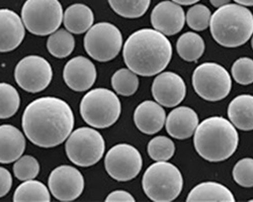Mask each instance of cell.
Wrapping results in <instances>:
<instances>
[{"label":"cell","instance_id":"cell-1","mask_svg":"<svg viewBox=\"0 0 253 202\" xmlns=\"http://www.w3.org/2000/svg\"><path fill=\"white\" fill-rule=\"evenodd\" d=\"M75 124L74 114L66 101L45 96L31 102L25 109L22 126L30 141L40 148H54L67 139Z\"/></svg>","mask_w":253,"mask_h":202},{"label":"cell","instance_id":"cell-2","mask_svg":"<svg viewBox=\"0 0 253 202\" xmlns=\"http://www.w3.org/2000/svg\"><path fill=\"white\" fill-rule=\"evenodd\" d=\"M123 57L126 67L135 74L151 77L161 73L170 63L172 46L160 32L142 29L126 38Z\"/></svg>","mask_w":253,"mask_h":202},{"label":"cell","instance_id":"cell-3","mask_svg":"<svg viewBox=\"0 0 253 202\" xmlns=\"http://www.w3.org/2000/svg\"><path fill=\"white\" fill-rule=\"evenodd\" d=\"M194 135L198 154L213 163L229 159L238 148L239 135L235 127L222 116L206 118L199 124Z\"/></svg>","mask_w":253,"mask_h":202},{"label":"cell","instance_id":"cell-4","mask_svg":"<svg viewBox=\"0 0 253 202\" xmlns=\"http://www.w3.org/2000/svg\"><path fill=\"white\" fill-rule=\"evenodd\" d=\"M214 39L226 48L246 44L253 34V14L243 5L226 4L219 7L210 20Z\"/></svg>","mask_w":253,"mask_h":202},{"label":"cell","instance_id":"cell-5","mask_svg":"<svg viewBox=\"0 0 253 202\" xmlns=\"http://www.w3.org/2000/svg\"><path fill=\"white\" fill-rule=\"evenodd\" d=\"M145 194L155 202H170L181 193L183 178L176 166L167 161L156 162L143 175Z\"/></svg>","mask_w":253,"mask_h":202},{"label":"cell","instance_id":"cell-6","mask_svg":"<svg viewBox=\"0 0 253 202\" xmlns=\"http://www.w3.org/2000/svg\"><path fill=\"white\" fill-rule=\"evenodd\" d=\"M122 112L119 97L107 88H95L83 96L80 114L85 123L95 129L114 126Z\"/></svg>","mask_w":253,"mask_h":202},{"label":"cell","instance_id":"cell-7","mask_svg":"<svg viewBox=\"0 0 253 202\" xmlns=\"http://www.w3.org/2000/svg\"><path fill=\"white\" fill-rule=\"evenodd\" d=\"M22 20L31 34L49 35L60 28L63 8L59 0H27L22 8Z\"/></svg>","mask_w":253,"mask_h":202},{"label":"cell","instance_id":"cell-8","mask_svg":"<svg viewBox=\"0 0 253 202\" xmlns=\"http://www.w3.org/2000/svg\"><path fill=\"white\" fill-rule=\"evenodd\" d=\"M65 150L68 159L74 165L90 167L103 157L105 141L94 129L79 128L67 137Z\"/></svg>","mask_w":253,"mask_h":202},{"label":"cell","instance_id":"cell-9","mask_svg":"<svg viewBox=\"0 0 253 202\" xmlns=\"http://www.w3.org/2000/svg\"><path fill=\"white\" fill-rule=\"evenodd\" d=\"M192 82L196 93L211 102L226 98L232 88L228 71L217 63H204L198 66L193 73Z\"/></svg>","mask_w":253,"mask_h":202},{"label":"cell","instance_id":"cell-10","mask_svg":"<svg viewBox=\"0 0 253 202\" xmlns=\"http://www.w3.org/2000/svg\"><path fill=\"white\" fill-rule=\"evenodd\" d=\"M123 34L110 23H98L92 26L84 36V49L98 62H110L121 52Z\"/></svg>","mask_w":253,"mask_h":202},{"label":"cell","instance_id":"cell-11","mask_svg":"<svg viewBox=\"0 0 253 202\" xmlns=\"http://www.w3.org/2000/svg\"><path fill=\"white\" fill-rule=\"evenodd\" d=\"M53 70L48 61L41 56H28L22 59L14 69L17 85L30 93L45 90L51 83Z\"/></svg>","mask_w":253,"mask_h":202},{"label":"cell","instance_id":"cell-12","mask_svg":"<svg viewBox=\"0 0 253 202\" xmlns=\"http://www.w3.org/2000/svg\"><path fill=\"white\" fill-rule=\"evenodd\" d=\"M141 153L129 144H119L105 155L104 167L115 180L126 182L136 178L142 170Z\"/></svg>","mask_w":253,"mask_h":202},{"label":"cell","instance_id":"cell-13","mask_svg":"<svg viewBox=\"0 0 253 202\" xmlns=\"http://www.w3.org/2000/svg\"><path fill=\"white\" fill-rule=\"evenodd\" d=\"M48 184L51 193L57 200L73 201L84 190V177L76 168L62 165L51 172Z\"/></svg>","mask_w":253,"mask_h":202},{"label":"cell","instance_id":"cell-14","mask_svg":"<svg viewBox=\"0 0 253 202\" xmlns=\"http://www.w3.org/2000/svg\"><path fill=\"white\" fill-rule=\"evenodd\" d=\"M152 95L157 103L164 107H175L186 95L183 79L173 72H161L152 83Z\"/></svg>","mask_w":253,"mask_h":202},{"label":"cell","instance_id":"cell-15","mask_svg":"<svg viewBox=\"0 0 253 202\" xmlns=\"http://www.w3.org/2000/svg\"><path fill=\"white\" fill-rule=\"evenodd\" d=\"M96 77L97 72L94 64L83 56L68 61L63 70V79L66 85L76 92H84L91 88Z\"/></svg>","mask_w":253,"mask_h":202},{"label":"cell","instance_id":"cell-16","mask_svg":"<svg viewBox=\"0 0 253 202\" xmlns=\"http://www.w3.org/2000/svg\"><path fill=\"white\" fill-rule=\"evenodd\" d=\"M185 13L182 7L173 2H159L151 12V25L154 30L166 36L178 34L184 27Z\"/></svg>","mask_w":253,"mask_h":202},{"label":"cell","instance_id":"cell-17","mask_svg":"<svg viewBox=\"0 0 253 202\" xmlns=\"http://www.w3.org/2000/svg\"><path fill=\"white\" fill-rule=\"evenodd\" d=\"M26 36L22 18L10 9H0V53L15 50Z\"/></svg>","mask_w":253,"mask_h":202},{"label":"cell","instance_id":"cell-18","mask_svg":"<svg viewBox=\"0 0 253 202\" xmlns=\"http://www.w3.org/2000/svg\"><path fill=\"white\" fill-rule=\"evenodd\" d=\"M199 124L198 113L187 106L172 109L165 120L168 135L176 139H186L194 135Z\"/></svg>","mask_w":253,"mask_h":202},{"label":"cell","instance_id":"cell-19","mask_svg":"<svg viewBox=\"0 0 253 202\" xmlns=\"http://www.w3.org/2000/svg\"><path fill=\"white\" fill-rule=\"evenodd\" d=\"M166 113L162 105L155 101L146 100L137 106L134 112V121L137 129L145 135L159 133L165 125Z\"/></svg>","mask_w":253,"mask_h":202},{"label":"cell","instance_id":"cell-20","mask_svg":"<svg viewBox=\"0 0 253 202\" xmlns=\"http://www.w3.org/2000/svg\"><path fill=\"white\" fill-rule=\"evenodd\" d=\"M26 138L17 128L10 125L0 126V163L9 164L23 156Z\"/></svg>","mask_w":253,"mask_h":202},{"label":"cell","instance_id":"cell-21","mask_svg":"<svg viewBox=\"0 0 253 202\" xmlns=\"http://www.w3.org/2000/svg\"><path fill=\"white\" fill-rule=\"evenodd\" d=\"M228 117L241 131L253 130V96L242 94L235 97L228 106Z\"/></svg>","mask_w":253,"mask_h":202},{"label":"cell","instance_id":"cell-22","mask_svg":"<svg viewBox=\"0 0 253 202\" xmlns=\"http://www.w3.org/2000/svg\"><path fill=\"white\" fill-rule=\"evenodd\" d=\"M94 15L85 4L75 3L70 5L63 13V24L71 34H81L86 33L93 25Z\"/></svg>","mask_w":253,"mask_h":202},{"label":"cell","instance_id":"cell-23","mask_svg":"<svg viewBox=\"0 0 253 202\" xmlns=\"http://www.w3.org/2000/svg\"><path fill=\"white\" fill-rule=\"evenodd\" d=\"M187 202H235L234 195L218 182H203L189 192Z\"/></svg>","mask_w":253,"mask_h":202},{"label":"cell","instance_id":"cell-24","mask_svg":"<svg viewBox=\"0 0 253 202\" xmlns=\"http://www.w3.org/2000/svg\"><path fill=\"white\" fill-rule=\"evenodd\" d=\"M203 37L193 32L180 35L176 42V51L179 57L186 62H197L205 53Z\"/></svg>","mask_w":253,"mask_h":202},{"label":"cell","instance_id":"cell-25","mask_svg":"<svg viewBox=\"0 0 253 202\" xmlns=\"http://www.w3.org/2000/svg\"><path fill=\"white\" fill-rule=\"evenodd\" d=\"M14 202H50L49 189L40 181L31 179L23 182L13 194Z\"/></svg>","mask_w":253,"mask_h":202},{"label":"cell","instance_id":"cell-26","mask_svg":"<svg viewBox=\"0 0 253 202\" xmlns=\"http://www.w3.org/2000/svg\"><path fill=\"white\" fill-rule=\"evenodd\" d=\"M47 49L55 58H66L75 49V38L68 31L57 30L50 34L47 40Z\"/></svg>","mask_w":253,"mask_h":202},{"label":"cell","instance_id":"cell-27","mask_svg":"<svg viewBox=\"0 0 253 202\" xmlns=\"http://www.w3.org/2000/svg\"><path fill=\"white\" fill-rule=\"evenodd\" d=\"M112 9L122 17L138 18L148 10L151 0H108Z\"/></svg>","mask_w":253,"mask_h":202},{"label":"cell","instance_id":"cell-28","mask_svg":"<svg viewBox=\"0 0 253 202\" xmlns=\"http://www.w3.org/2000/svg\"><path fill=\"white\" fill-rule=\"evenodd\" d=\"M112 86L120 95H134L139 88L138 75L130 69H120L112 77Z\"/></svg>","mask_w":253,"mask_h":202},{"label":"cell","instance_id":"cell-29","mask_svg":"<svg viewBox=\"0 0 253 202\" xmlns=\"http://www.w3.org/2000/svg\"><path fill=\"white\" fill-rule=\"evenodd\" d=\"M20 105L17 90L10 84L0 83V119L13 116Z\"/></svg>","mask_w":253,"mask_h":202},{"label":"cell","instance_id":"cell-30","mask_svg":"<svg viewBox=\"0 0 253 202\" xmlns=\"http://www.w3.org/2000/svg\"><path fill=\"white\" fill-rule=\"evenodd\" d=\"M148 154L156 162L170 160L175 152L173 141L167 136L158 135L152 138L148 144Z\"/></svg>","mask_w":253,"mask_h":202},{"label":"cell","instance_id":"cell-31","mask_svg":"<svg viewBox=\"0 0 253 202\" xmlns=\"http://www.w3.org/2000/svg\"><path fill=\"white\" fill-rule=\"evenodd\" d=\"M40 173V164L36 158L30 155L18 158L13 165V174L20 181L35 179Z\"/></svg>","mask_w":253,"mask_h":202},{"label":"cell","instance_id":"cell-32","mask_svg":"<svg viewBox=\"0 0 253 202\" xmlns=\"http://www.w3.org/2000/svg\"><path fill=\"white\" fill-rule=\"evenodd\" d=\"M210 9L203 4H195L186 13V24L194 31L202 32L210 27Z\"/></svg>","mask_w":253,"mask_h":202},{"label":"cell","instance_id":"cell-33","mask_svg":"<svg viewBox=\"0 0 253 202\" xmlns=\"http://www.w3.org/2000/svg\"><path fill=\"white\" fill-rule=\"evenodd\" d=\"M232 77L240 85L253 83V60L247 57L236 60L231 68Z\"/></svg>","mask_w":253,"mask_h":202},{"label":"cell","instance_id":"cell-34","mask_svg":"<svg viewBox=\"0 0 253 202\" xmlns=\"http://www.w3.org/2000/svg\"><path fill=\"white\" fill-rule=\"evenodd\" d=\"M232 174L238 185L245 188L253 187V159L244 158L238 161Z\"/></svg>","mask_w":253,"mask_h":202},{"label":"cell","instance_id":"cell-35","mask_svg":"<svg viewBox=\"0 0 253 202\" xmlns=\"http://www.w3.org/2000/svg\"><path fill=\"white\" fill-rule=\"evenodd\" d=\"M12 187V177L9 171L0 167V198L4 197Z\"/></svg>","mask_w":253,"mask_h":202},{"label":"cell","instance_id":"cell-36","mask_svg":"<svg viewBox=\"0 0 253 202\" xmlns=\"http://www.w3.org/2000/svg\"><path fill=\"white\" fill-rule=\"evenodd\" d=\"M105 201L107 202H124V201L134 202L135 198L129 192L124 191V190H117L109 194V196L105 198Z\"/></svg>","mask_w":253,"mask_h":202},{"label":"cell","instance_id":"cell-37","mask_svg":"<svg viewBox=\"0 0 253 202\" xmlns=\"http://www.w3.org/2000/svg\"><path fill=\"white\" fill-rule=\"evenodd\" d=\"M172 1L179 5H192L199 2L200 0H172Z\"/></svg>","mask_w":253,"mask_h":202},{"label":"cell","instance_id":"cell-38","mask_svg":"<svg viewBox=\"0 0 253 202\" xmlns=\"http://www.w3.org/2000/svg\"><path fill=\"white\" fill-rule=\"evenodd\" d=\"M210 2L213 4V6L219 8L221 6H224L230 2V0H210Z\"/></svg>","mask_w":253,"mask_h":202},{"label":"cell","instance_id":"cell-39","mask_svg":"<svg viewBox=\"0 0 253 202\" xmlns=\"http://www.w3.org/2000/svg\"><path fill=\"white\" fill-rule=\"evenodd\" d=\"M237 4L243 6H253V0H234Z\"/></svg>","mask_w":253,"mask_h":202},{"label":"cell","instance_id":"cell-40","mask_svg":"<svg viewBox=\"0 0 253 202\" xmlns=\"http://www.w3.org/2000/svg\"><path fill=\"white\" fill-rule=\"evenodd\" d=\"M251 46H252V49H253V35H252V39H251Z\"/></svg>","mask_w":253,"mask_h":202}]
</instances>
